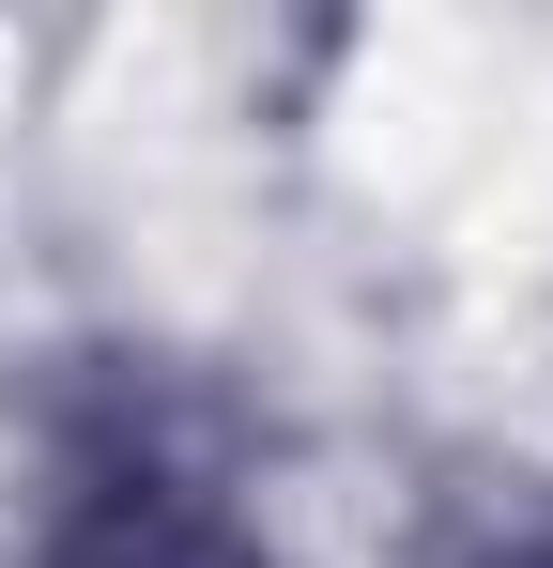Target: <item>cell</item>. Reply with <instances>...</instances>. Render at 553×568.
Instances as JSON below:
<instances>
[{
    "label": "cell",
    "instance_id": "6da1fadb",
    "mask_svg": "<svg viewBox=\"0 0 553 568\" xmlns=\"http://www.w3.org/2000/svg\"><path fill=\"white\" fill-rule=\"evenodd\" d=\"M31 568H262V538L215 507V476H184L170 446H92L47 523H31Z\"/></svg>",
    "mask_w": 553,
    "mask_h": 568
}]
</instances>
